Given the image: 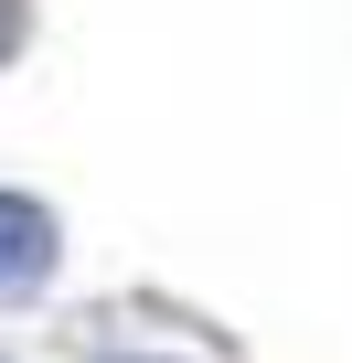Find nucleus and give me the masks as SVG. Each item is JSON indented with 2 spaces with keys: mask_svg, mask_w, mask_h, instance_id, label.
<instances>
[{
  "mask_svg": "<svg viewBox=\"0 0 352 363\" xmlns=\"http://www.w3.org/2000/svg\"><path fill=\"white\" fill-rule=\"evenodd\" d=\"M22 54V0H0V65Z\"/></svg>",
  "mask_w": 352,
  "mask_h": 363,
  "instance_id": "nucleus-2",
  "label": "nucleus"
},
{
  "mask_svg": "<svg viewBox=\"0 0 352 363\" xmlns=\"http://www.w3.org/2000/svg\"><path fill=\"white\" fill-rule=\"evenodd\" d=\"M54 278V214L22 203V193H0V299H22Z\"/></svg>",
  "mask_w": 352,
  "mask_h": 363,
  "instance_id": "nucleus-1",
  "label": "nucleus"
}]
</instances>
